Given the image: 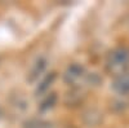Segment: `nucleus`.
Wrapping results in <instances>:
<instances>
[{
    "label": "nucleus",
    "instance_id": "1",
    "mask_svg": "<svg viewBox=\"0 0 129 128\" xmlns=\"http://www.w3.org/2000/svg\"><path fill=\"white\" fill-rule=\"evenodd\" d=\"M129 67V50L126 48H116L111 50L106 60V69L114 75L126 72Z\"/></svg>",
    "mask_w": 129,
    "mask_h": 128
},
{
    "label": "nucleus",
    "instance_id": "2",
    "mask_svg": "<svg viewBox=\"0 0 129 128\" xmlns=\"http://www.w3.org/2000/svg\"><path fill=\"white\" fill-rule=\"evenodd\" d=\"M85 75V70L79 63H72L70 65L64 72V82L69 84H76L79 80H81Z\"/></svg>",
    "mask_w": 129,
    "mask_h": 128
},
{
    "label": "nucleus",
    "instance_id": "3",
    "mask_svg": "<svg viewBox=\"0 0 129 128\" xmlns=\"http://www.w3.org/2000/svg\"><path fill=\"white\" fill-rule=\"evenodd\" d=\"M112 89L119 94L129 93V72H123L120 75L115 76L112 82Z\"/></svg>",
    "mask_w": 129,
    "mask_h": 128
},
{
    "label": "nucleus",
    "instance_id": "4",
    "mask_svg": "<svg viewBox=\"0 0 129 128\" xmlns=\"http://www.w3.org/2000/svg\"><path fill=\"white\" fill-rule=\"evenodd\" d=\"M23 128H54V125L48 120L34 118L23 122Z\"/></svg>",
    "mask_w": 129,
    "mask_h": 128
},
{
    "label": "nucleus",
    "instance_id": "5",
    "mask_svg": "<svg viewBox=\"0 0 129 128\" xmlns=\"http://www.w3.org/2000/svg\"><path fill=\"white\" fill-rule=\"evenodd\" d=\"M54 79H56V72H49L48 75L39 83L38 89H36V94L39 96V94H43L44 92H47L49 89V87L52 85V83L54 82Z\"/></svg>",
    "mask_w": 129,
    "mask_h": 128
},
{
    "label": "nucleus",
    "instance_id": "6",
    "mask_svg": "<svg viewBox=\"0 0 129 128\" xmlns=\"http://www.w3.org/2000/svg\"><path fill=\"white\" fill-rule=\"evenodd\" d=\"M45 63H47V61H45L44 58H39V60L35 62L34 67H32V70H31L30 74H28V80H30V82H34V80L40 75V74L44 71Z\"/></svg>",
    "mask_w": 129,
    "mask_h": 128
},
{
    "label": "nucleus",
    "instance_id": "7",
    "mask_svg": "<svg viewBox=\"0 0 129 128\" xmlns=\"http://www.w3.org/2000/svg\"><path fill=\"white\" fill-rule=\"evenodd\" d=\"M56 101H57V96H56L54 93H50L48 97L41 102V105H40V110H41V111H47V110L52 109L53 106L56 105Z\"/></svg>",
    "mask_w": 129,
    "mask_h": 128
},
{
    "label": "nucleus",
    "instance_id": "8",
    "mask_svg": "<svg viewBox=\"0 0 129 128\" xmlns=\"http://www.w3.org/2000/svg\"><path fill=\"white\" fill-rule=\"evenodd\" d=\"M0 116H2V109H0Z\"/></svg>",
    "mask_w": 129,
    "mask_h": 128
}]
</instances>
